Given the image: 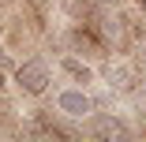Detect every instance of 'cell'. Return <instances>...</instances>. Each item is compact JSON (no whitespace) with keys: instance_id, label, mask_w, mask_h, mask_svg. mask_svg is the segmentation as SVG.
<instances>
[{"instance_id":"obj_1","label":"cell","mask_w":146,"mask_h":142,"mask_svg":"<svg viewBox=\"0 0 146 142\" xmlns=\"http://www.w3.org/2000/svg\"><path fill=\"white\" fill-rule=\"evenodd\" d=\"M15 82H19V90L23 94H45L49 90V82H52V75H49V64L45 60H23L19 67H15Z\"/></svg>"},{"instance_id":"obj_2","label":"cell","mask_w":146,"mask_h":142,"mask_svg":"<svg viewBox=\"0 0 146 142\" xmlns=\"http://www.w3.org/2000/svg\"><path fill=\"white\" fill-rule=\"evenodd\" d=\"M56 108H60L64 116H90L94 112V97L82 94V90H64L56 97Z\"/></svg>"},{"instance_id":"obj_3","label":"cell","mask_w":146,"mask_h":142,"mask_svg":"<svg viewBox=\"0 0 146 142\" xmlns=\"http://www.w3.org/2000/svg\"><path fill=\"white\" fill-rule=\"evenodd\" d=\"M90 116H94V112H90ZM90 131H94V135H101V138H124V135H127L124 120H116L112 112H98V116L90 120Z\"/></svg>"},{"instance_id":"obj_4","label":"cell","mask_w":146,"mask_h":142,"mask_svg":"<svg viewBox=\"0 0 146 142\" xmlns=\"http://www.w3.org/2000/svg\"><path fill=\"white\" fill-rule=\"evenodd\" d=\"M124 22H127L124 15H105V19H101V34H105L112 45H124V41H127V26H124Z\"/></svg>"},{"instance_id":"obj_5","label":"cell","mask_w":146,"mask_h":142,"mask_svg":"<svg viewBox=\"0 0 146 142\" xmlns=\"http://www.w3.org/2000/svg\"><path fill=\"white\" fill-rule=\"evenodd\" d=\"M131 82H135V67L131 64H112L109 67V86L112 90H127Z\"/></svg>"},{"instance_id":"obj_6","label":"cell","mask_w":146,"mask_h":142,"mask_svg":"<svg viewBox=\"0 0 146 142\" xmlns=\"http://www.w3.org/2000/svg\"><path fill=\"white\" fill-rule=\"evenodd\" d=\"M60 67H64V71H68L75 82H90V79H94V71L86 67V64H79L75 56H64V60H60Z\"/></svg>"},{"instance_id":"obj_7","label":"cell","mask_w":146,"mask_h":142,"mask_svg":"<svg viewBox=\"0 0 146 142\" xmlns=\"http://www.w3.org/2000/svg\"><path fill=\"white\" fill-rule=\"evenodd\" d=\"M64 8H68L75 19H82V15H90V11H94V0H64Z\"/></svg>"},{"instance_id":"obj_8","label":"cell","mask_w":146,"mask_h":142,"mask_svg":"<svg viewBox=\"0 0 146 142\" xmlns=\"http://www.w3.org/2000/svg\"><path fill=\"white\" fill-rule=\"evenodd\" d=\"M94 4H116V0H94Z\"/></svg>"},{"instance_id":"obj_9","label":"cell","mask_w":146,"mask_h":142,"mask_svg":"<svg viewBox=\"0 0 146 142\" xmlns=\"http://www.w3.org/2000/svg\"><path fill=\"white\" fill-rule=\"evenodd\" d=\"M135 4H139V8H142V11H146V0H135Z\"/></svg>"},{"instance_id":"obj_10","label":"cell","mask_w":146,"mask_h":142,"mask_svg":"<svg viewBox=\"0 0 146 142\" xmlns=\"http://www.w3.org/2000/svg\"><path fill=\"white\" fill-rule=\"evenodd\" d=\"M142 56H146V38H142Z\"/></svg>"},{"instance_id":"obj_11","label":"cell","mask_w":146,"mask_h":142,"mask_svg":"<svg viewBox=\"0 0 146 142\" xmlns=\"http://www.w3.org/2000/svg\"><path fill=\"white\" fill-rule=\"evenodd\" d=\"M0 86H4V71H0Z\"/></svg>"}]
</instances>
